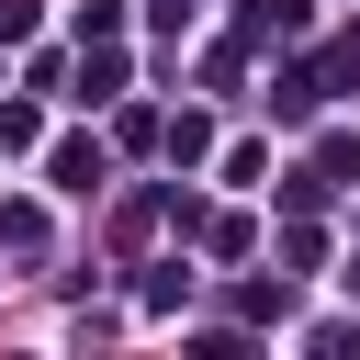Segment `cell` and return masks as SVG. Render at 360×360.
Wrapping results in <instances>:
<instances>
[{"label": "cell", "instance_id": "obj_2", "mask_svg": "<svg viewBox=\"0 0 360 360\" xmlns=\"http://www.w3.org/2000/svg\"><path fill=\"white\" fill-rule=\"evenodd\" d=\"M112 90H124V56H112V45H101V56H90V68H79V101H112Z\"/></svg>", "mask_w": 360, "mask_h": 360}, {"label": "cell", "instance_id": "obj_4", "mask_svg": "<svg viewBox=\"0 0 360 360\" xmlns=\"http://www.w3.org/2000/svg\"><path fill=\"white\" fill-rule=\"evenodd\" d=\"M34 135H45V124H34V101H0V158H22Z\"/></svg>", "mask_w": 360, "mask_h": 360}, {"label": "cell", "instance_id": "obj_1", "mask_svg": "<svg viewBox=\"0 0 360 360\" xmlns=\"http://www.w3.org/2000/svg\"><path fill=\"white\" fill-rule=\"evenodd\" d=\"M45 180H56V191H101V146H79V135H68V146L45 158Z\"/></svg>", "mask_w": 360, "mask_h": 360}, {"label": "cell", "instance_id": "obj_3", "mask_svg": "<svg viewBox=\"0 0 360 360\" xmlns=\"http://www.w3.org/2000/svg\"><path fill=\"white\" fill-rule=\"evenodd\" d=\"M169 158H180V169H191V158H214V124H202V112H180V124H169Z\"/></svg>", "mask_w": 360, "mask_h": 360}]
</instances>
